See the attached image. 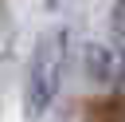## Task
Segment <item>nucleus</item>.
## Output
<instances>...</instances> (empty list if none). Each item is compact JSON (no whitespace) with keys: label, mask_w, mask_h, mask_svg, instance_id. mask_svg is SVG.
Instances as JSON below:
<instances>
[{"label":"nucleus","mask_w":125,"mask_h":122,"mask_svg":"<svg viewBox=\"0 0 125 122\" xmlns=\"http://www.w3.org/2000/svg\"><path fill=\"white\" fill-rule=\"evenodd\" d=\"M66 51H70V28L55 24L35 39V51L27 59V79H23V118H43L59 91H62V75H66Z\"/></svg>","instance_id":"1"},{"label":"nucleus","mask_w":125,"mask_h":122,"mask_svg":"<svg viewBox=\"0 0 125 122\" xmlns=\"http://www.w3.org/2000/svg\"><path fill=\"white\" fill-rule=\"evenodd\" d=\"M121 55L109 47V43H86L82 47V75H86V83H94V87H113L117 83V75H121Z\"/></svg>","instance_id":"2"},{"label":"nucleus","mask_w":125,"mask_h":122,"mask_svg":"<svg viewBox=\"0 0 125 122\" xmlns=\"http://www.w3.org/2000/svg\"><path fill=\"white\" fill-rule=\"evenodd\" d=\"M109 28L125 39V0H113V8H109Z\"/></svg>","instance_id":"3"},{"label":"nucleus","mask_w":125,"mask_h":122,"mask_svg":"<svg viewBox=\"0 0 125 122\" xmlns=\"http://www.w3.org/2000/svg\"><path fill=\"white\" fill-rule=\"evenodd\" d=\"M102 122H125V98H117L113 106H105V118Z\"/></svg>","instance_id":"4"},{"label":"nucleus","mask_w":125,"mask_h":122,"mask_svg":"<svg viewBox=\"0 0 125 122\" xmlns=\"http://www.w3.org/2000/svg\"><path fill=\"white\" fill-rule=\"evenodd\" d=\"M117 87H121V94H125V63H121V75H117Z\"/></svg>","instance_id":"5"},{"label":"nucleus","mask_w":125,"mask_h":122,"mask_svg":"<svg viewBox=\"0 0 125 122\" xmlns=\"http://www.w3.org/2000/svg\"><path fill=\"white\" fill-rule=\"evenodd\" d=\"M47 4H59V0H47Z\"/></svg>","instance_id":"6"},{"label":"nucleus","mask_w":125,"mask_h":122,"mask_svg":"<svg viewBox=\"0 0 125 122\" xmlns=\"http://www.w3.org/2000/svg\"><path fill=\"white\" fill-rule=\"evenodd\" d=\"M121 47H125V39H121Z\"/></svg>","instance_id":"7"}]
</instances>
